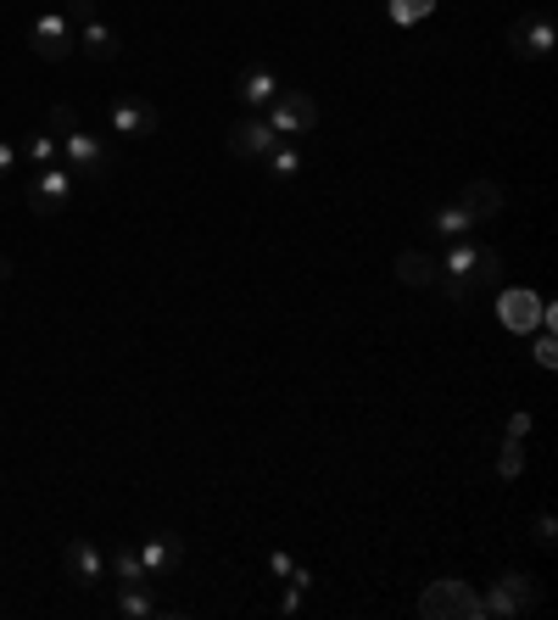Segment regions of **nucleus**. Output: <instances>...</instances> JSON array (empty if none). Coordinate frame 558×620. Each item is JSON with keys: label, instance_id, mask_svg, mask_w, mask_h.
Masks as SVG:
<instances>
[{"label": "nucleus", "instance_id": "7c9ffc66", "mask_svg": "<svg viewBox=\"0 0 558 620\" xmlns=\"http://www.w3.org/2000/svg\"><path fill=\"white\" fill-rule=\"evenodd\" d=\"M12 275H18V269H12V257H0V286H7Z\"/></svg>", "mask_w": 558, "mask_h": 620}, {"label": "nucleus", "instance_id": "4be33fe9", "mask_svg": "<svg viewBox=\"0 0 558 620\" xmlns=\"http://www.w3.org/2000/svg\"><path fill=\"white\" fill-rule=\"evenodd\" d=\"M112 570H118V581H151L140 548H118V554H112Z\"/></svg>", "mask_w": 558, "mask_h": 620}, {"label": "nucleus", "instance_id": "39448f33", "mask_svg": "<svg viewBox=\"0 0 558 620\" xmlns=\"http://www.w3.org/2000/svg\"><path fill=\"white\" fill-rule=\"evenodd\" d=\"M67 196H73V173L62 162H45L34 168V180H29V207L40 218H62L67 213Z\"/></svg>", "mask_w": 558, "mask_h": 620}, {"label": "nucleus", "instance_id": "f257e3e1", "mask_svg": "<svg viewBox=\"0 0 558 620\" xmlns=\"http://www.w3.org/2000/svg\"><path fill=\"white\" fill-rule=\"evenodd\" d=\"M419 614L425 620H486V598L463 576H441L419 592Z\"/></svg>", "mask_w": 558, "mask_h": 620}, {"label": "nucleus", "instance_id": "2eb2a0df", "mask_svg": "<svg viewBox=\"0 0 558 620\" xmlns=\"http://www.w3.org/2000/svg\"><path fill=\"white\" fill-rule=\"evenodd\" d=\"M430 229H436L441 240H463V235L475 229V218H470V207H463V202H441V207L430 213Z\"/></svg>", "mask_w": 558, "mask_h": 620}, {"label": "nucleus", "instance_id": "1a4fd4ad", "mask_svg": "<svg viewBox=\"0 0 558 620\" xmlns=\"http://www.w3.org/2000/svg\"><path fill=\"white\" fill-rule=\"evenodd\" d=\"M273 146H279V135H273V124H268L262 113H246V118L229 129V151H235L240 162H262Z\"/></svg>", "mask_w": 558, "mask_h": 620}, {"label": "nucleus", "instance_id": "0eeeda50", "mask_svg": "<svg viewBox=\"0 0 558 620\" xmlns=\"http://www.w3.org/2000/svg\"><path fill=\"white\" fill-rule=\"evenodd\" d=\"M29 45L40 62H67L73 45H78V29L67 23V12H40L34 29H29Z\"/></svg>", "mask_w": 558, "mask_h": 620}, {"label": "nucleus", "instance_id": "9d476101", "mask_svg": "<svg viewBox=\"0 0 558 620\" xmlns=\"http://www.w3.org/2000/svg\"><path fill=\"white\" fill-rule=\"evenodd\" d=\"M62 576H67L73 587H96V581L107 576L101 548H96V543H84V537H73V543L62 548Z\"/></svg>", "mask_w": 558, "mask_h": 620}, {"label": "nucleus", "instance_id": "5701e85b", "mask_svg": "<svg viewBox=\"0 0 558 620\" xmlns=\"http://www.w3.org/2000/svg\"><path fill=\"white\" fill-rule=\"evenodd\" d=\"M56 157H62V146H56L51 135H34V140L23 146V162H29V168H45V162H56Z\"/></svg>", "mask_w": 558, "mask_h": 620}, {"label": "nucleus", "instance_id": "bb28decb", "mask_svg": "<svg viewBox=\"0 0 558 620\" xmlns=\"http://www.w3.org/2000/svg\"><path fill=\"white\" fill-rule=\"evenodd\" d=\"M12 168H18V146H12V140H0V180H7Z\"/></svg>", "mask_w": 558, "mask_h": 620}, {"label": "nucleus", "instance_id": "6ab92c4d", "mask_svg": "<svg viewBox=\"0 0 558 620\" xmlns=\"http://www.w3.org/2000/svg\"><path fill=\"white\" fill-rule=\"evenodd\" d=\"M262 162L273 168V180H297V173H302V151H297L291 140H279V146H273Z\"/></svg>", "mask_w": 558, "mask_h": 620}, {"label": "nucleus", "instance_id": "c85d7f7f", "mask_svg": "<svg viewBox=\"0 0 558 620\" xmlns=\"http://www.w3.org/2000/svg\"><path fill=\"white\" fill-rule=\"evenodd\" d=\"M536 364H541V370H552V364H558V359H552V335H541V341H536Z\"/></svg>", "mask_w": 558, "mask_h": 620}, {"label": "nucleus", "instance_id": "a878e982", "mask_svg": "<svg viewBox=\"0 0 558 620\" xmlns=\"http://www.w3.org/2000/svg\"><path fill=\"white\" fill-rule=\"evenodd\" d=\"M530 537H536V548H552V543H558V525H552V514H536Z\"/></svg>", "mask_w": 558, "mask_h": 620}, {"label": "nucleus", "instance_id": "aec40b11", "mask_svg": "<svg viewBox=\"0 0 558 620\" xmlns=\"http://www.w3.org/2000/svg\"><path fill=\"white\" fill-rule=\"evenodd\" d=\"M519 470H525V441H519V436H508V441H503V453H497V475H503V481H519Z\"/></svg>", "mask_w": 558, "mask_h": 620}, {"label": "nucleus", "instance_id": "4468645a", "mask_svg": "<svg viewBox=\"0 0 558 620\" xmlns=\"http://www.w3.org/2000/svg\"><path fill=\"white\" fill-rule=\"evenodd\" d=\"M279 90H286V84H279V73H273V67H246V73H240V84H235V96H240L251 113H268V101H273Z\"/></svg>", "mask_w": 558, "mask_h": 620}, {"label": "nucleus", "instance_id": "ddd939ff", "mask_svg": "<svg viewBox=\"0 0 558 620\" xmlns=\"http://www.w3.org/2000/svg\"><path fill=\"white\" fill-rule=\"evenodd\" d=\"M458 202L470 207V218H475V224H492V218L508 207V196H503V185H497V180H470V185L458 191Z\"/></svg>", "mask_w": 558, "mask_h": 620}, {"label": "nucleus", "instance_id": "20e7f679", "mask_svg": "<svg viewBox=\"0 0 558 620\" xmlns=\"http://www.w3.org/2000/svg\"><path fill=\"white\" fill-rule=\"evenodd\" d=\"M62 157H67V173L73 180H107L112 173V146L101 140V135H67L62 140Z\"/></svg>", "mask_w": 558, "mask_h": 620}, {"label": "nucleus", "instance_id": "393cba45", "mask_svg": "<svg viewBox=\"0 0 558 620\" xmlns=\"http://www.w3.org/2000/svg\"><path fill=\"white\" fill-rule=\"evenodd\" d=\"M62 12H67V23H73V29H84V23H96V0H67Z\"/></svg>", "mask_w": 558, "mask_h": 620}, {"label": "nucleus", "instance_id": "a211bd4d", "mask_svg": "<svg viewBox=\"0 0 558 620\" xmlns=\"http://www.w3.org/2000/svg\"><path fill=\"white\" fill-rule=\"evenodd\" d=\"M78 51H84L89 62H112V56H118V34L96 18V23H84V29H78Z\"/></svg>", "mask_w": 558, "mask_h": 620}, {"label": "nucleus", "instance_id": "dca6fc26", "mask_svg": "<svg viewBox=\"0 0 558 620\" xmlns=\"http://www.w3.org/2000/svg\"><path fill=\"white\" fill-rule=\"evenodd\" d=\"M151 587H157V581H124V592H118V614H129V620H151V614H162V603L151 598Z\"/></svg>", "mask_w": 558, "mask_h": 620}, {"label": "nucleus", "instance_id": "423d86ee", "mask_svg": "<svg viewBox=\"0 0 558 620\" xmlns=\"http://www.w3.org/2000/svg\"><path fill=\"white\" fill-rule=\"evenodd\" d=\"M552 45H558V29H552L547 12H525V18L508 23V51H514V56L541 62V56H552Z\"/></svg>", "mask_w": 558, "mask_h": 620}, {"label": "nucleus", "instance_id": "f8f14e48", "mask_svg": "<svg viewBox=\"0 0 558 620\" xmlns=\"http://www.w3.org/2000/svg\"><path fill=\"white\" fill-rule=\"evenodd\" d=\"M140 559H146V576L162 581L168 570H179L184 559V537H173V531H151V537L140 543Z\"/></svg>", "mask_w": 558, "mask_h": 620}, {"label": "nucleus", "instance_id": "f03ea898", "mask_svg": "<svg viewBox=\"0 0 558 620\" xmlns=\"http://www.w3.org/2000/svg\"><path fill=\"white\" fill-rule=\"evenodd\" d=\"M262 118L273 124L279 140H297V135H313V129H319V101H313L308 90H291V84H286V90L268 101Z\"/></svg>", "mask_w": 558, "mask_h": 620}, {"label": "nucleus", "instance_id": "7ed1b4c3", "mask_svg": "<svg viewBox=\"0 0 558 620\" xmlns=\"http://www.w3.org/2000/svg\"><path fill=\"white\" fill-rule=\"evenodd\" d=\"M536 603H541V587H536L530 576L508 570V576H497L492 592H486V620H519V614H530Z\"/></svg>", "mask_w": 558, "mask_h": 620}, {"label": "nucleus", "instance_id": "412c9836", "mask_svg": "<svg viewBox=\"0 0 558 620\" xmlns=\"http://www.w3.org/2000/svg\"><path fill=\"white\" fill-rule=\"evenodd\" d=\"M386 12H391V23H419V18H430L436 12V0H386Z\"/></svg>", "mask_w": 558, "mask_h": 620}, {"label": "nucleus", "instance_id": "c756f323", "mask_svg": "<svg viewBox=\"0 0 558 620\" xmlns=\"http://www.w3.org/2000/svg\"><path fill=\"white\" fill-rule=\"evenodd\" d=\"M508 436H519V441H525V436H530V414H514V419H508Z\"/></svg>", "mask_w": 558, "mask_h": 620}, {"label": "nucleus", "instance_id": "b1692460", "mask_svg": "<svg viewBox=\"0 0 558 620\" xmlns=\"http://www.w3.org/2000/svg\"><path fill=\"white\" fill-rule=\"evenodd\" d=\"M45 124H51V135H62V140H67V135H78V129H84V124H78V113H73V107H51V118H45Z\"/></svg>", "mask_w": 558, "mask_h": 620}, {"label": "nucleus", "instance_id": "cd10ccee", "mask_svg": "<svg viewBox=\"0 0 558 620\" xmlns=\"http://www.w3.org/2000/svg\"><path fill=\"white\" fill-rule=\"evenodd\" d=\"M268 570H273V576H286V581H291V570H297V559H291V554H273V559H268Z\"/></svg>", "mask_w": 558, "mask_h": 620}, {"label": "nucleus", "instance_id": "9b49d317", "mask_svg": "<svg viewBox=\"0 0 558 620\" xmlns=\"http://www.w3.org/2000/svg\"><path fill=\"white\" fill-rule=\"evenodd\" d=\"M497 308H503V324H508V330H519V335H525V330H536V324H541V330H552V308H547V302H536L530 291H503V297H497Z\"/></svg>", "mask_w": 558, "mask_h": 620}, {"label": "nucleus", "instance_id": "f3484780", "mask_svg": "<svg viewBox=\"0 0 558 620\" xmlns=\"http://www.w3.org/2000/svg\"><path fill=\"white\" fill-rule=\"evenodd\" d=\"M397 280H403V286H436V280H441V263H436L430 252H403V257H397Z\"/></svg>", "mask_w": 558, "mask_h": 620}, {"label": "nucleus", "instance_id": "6e6552de", "mask_svg": "<svg viewBox=\"0 0 558 620\" xmlns=\"http://www.w3.org/2000/svg\"><path fill=\"white\" fill-rule=\"evenodd\" d=\"M107 124H112V135H124V140H151V135L162 129V113H157L151 101H140V96H124V101L107 107Z\"/></svg>", "mask_w": 558, "mask_h": 620}]
</instances>
